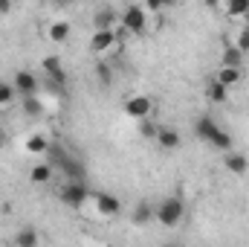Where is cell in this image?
I'll return each mask as SVG.
<instances>
[{"label": "cell", "instance_id": "44dd1931", "mask_svg": "<svg viewBox=\"0 0 249 247\" xmlns=\"http://www.w3.org/2000/svg\"><path fill=\"white\" fill-rule=\"evenodd\" d=\"M15 245L18 247H35L38 245V233H35L32 227H23V230L15 236Z\"/></svg>", "mask_w": 249, "mask_h": 247}, {"label": "cell", "instance_id": "5b68a950", "mask_svg": "<svg viewBox=\"0 0 249 247\" xmlns=\"http://www.w3.org/2000/svg\"><path fill=\"white\" fill-rule=\"evenodd\" d=\"M119 38H116V29H96L93 38H90V50L96 56H107L110 50H116Z\"/></svg>", "mask_w": 249, "mask_h": 247}, {"label": "cell", "instance_id": "ffe728a7", "mask_svg": "<svg viewBox=\"0 0 249 247\" xmlns=\"http://www.w3.org/2000/svg\"><path fill=\"white\" fill-rule=\"evenodd\" d=\"M96 79H99L102 87H110V84H113V67L107 62H99L96 64Z\"/></svg>", "mask_w": 249, "mask_h": 247}, {"label": "cell", "instance_id": "277c9868", "mask_svg": "<svg viewBox=\"0 0 249 247\" xmlns=\"http://www.w3.org/2000/svg\"><path fill=\"white\" fill-rule=\"evenodd\" d=\"M122 26L127 32H133V35H142L148 29V12L142 6H127L122 15Z\"/></svg>", "mask_w": 249, "mask_h": 247}, {"label": "cell", "instance_id": "d4e9b609", "mask_svg": "<svg viewBox=\"0 0 249 247\" xmlns=\"http://www.w3.org/2000/svg\"><path fill=\"white\" fill-rule=\"evenodd\" d=\"M157 131H160V125H154L148 117H145V120H139V134H142L145 140H157Z\"/></svg>", "mask_w": 249, "mask_h": 247}, {"label": "cell", "instance_id": "484cf974", "mask_svg": "<svg viewBox=\"0 0 249 247\" xmlns=\"http://www.w3.org/2000/svg\"><path fill=\"white\" fill-rule=\"evenodd\" d=\"M235 47H238V50H241L244 56L249 53V26H247V29H241V35L235 38Z\"/></svg>", "mask_w": 249, "mask_h": 247}, {"label": "cell", "instance_id": "d6986e66", "mask_svg": "<svg viewBox=\"0 0 249 247\" xmlns=\"http://www.w3.org/2000/svg\"><path fill=\"white\" fill-rule=\"evenodd\" d=\"M50 38H53L55 44H64V41L70 38V23H67V21H55V23L50 26Z\"/></svg>", "mask_w": 249, "mask_h": 247}, {"label": "cell", "instance_id": "9a60e30c", "mask_svg": "<svg viewBox=\"0 0 249 247\" xmlns=\"http://www.w3.org/2000/svg\"><path fill=\"white\" fill-rule=\"evenodd\" d=\"M226 15L229 18H235V21H241V18H249V0H226Z\"/></svg>", "mask_w": 249, "mask_h": 247}, {"label": "cell", "instance_id": "7c38bea8", "mask_svg": "<svg viewBox=\"0 0 249 247\" xmlns=\"http://www.w3.org/2000/svg\"><path fill=\"white\" fill-rule=\"evenodd\" d=\"M41 67H44V73H47V79H50L53 84H64V82H67V76H64V70H61V59H58V56H47V59L41 62Z\"/></svg>", "mask_w": 249, "mask_h": 247}, {"label": "cell", "instance_id": "83f0119b", "mask_svg": "<svg viewBox=\"0 0 249 247\" xmlns=\"http://www.w3.org/2000/svg\"><path fill=\"white\" fill-rule=\"evenodd\" d=\"M206 6H212V9H220V6H226V0H206Z\"/></svg>", "mask_w": 249, "mask_h": 247}, {"label": "cell", "instance_id": "3957f363", "mask_svg": "<svg viewBox=\"0 0 249 247\" xmlns=\"http://www.w3.org/2000/svg\"><path fill=\"white\" fill-rule=\"evenodd\" d=\"M87 201H90V192H87V186L81 184V181H67V184H64V189H61V204L64 206L81 209Z\"/></svg>", "mask_w": 249, "mask_h": 247}, {"label": "cell", "instance_id": "1f68e13d", "mask_svg": "<svg viewBox=\"0 0 249 247\" xmlns=\"http://www.w3.org/2000/svg\"><path fill=\"white\" fill-rule=\"evenodd\" d=\"M247 21H249V18H247Z\"/></svg>", "mask_w": 249, "mask_h": 247}, {"label": "cell", "instance_id": "8fae6325", "mask_svg": "<svg viewBox=\"0 0 249 247\" xmlns=\"http://www.w3.org/2000/svg\"><path fill=\"white\" fill-rule=\"evenodd\" d=\"M223 163H226V169H229L232 175H238V178L247 175V169H249V160L241 154V151H232V148L223 151Z\"/></svg>", "mask_w": 249, "mask_h": 247}, {"label": "cell", "instance_id": "e0dca14e", "mask_svg": "<svg viewBox=\"0 0 249 247\" xmlns=\"http://www.w3.org/2000/svg\"><path fill=\"white\" fill-rule=\"evenodd\" d=\"M26 151H29V154H47V151H50V143H47V137H41V134H32V137L26 140Z\"/></svg>", "mask_w": 249, "mask_h": 247}, {"label": "cell", "instance_id": "7402d4cb", "mask_svg": "<svg viewBox=\"0 0 249 247\" xmlns=\"http://www.w3.org/2000/svg\"><path fill=\"white\" fill-rule=\"evenodd\" d=\"M223 64H229V67H241V62H244V53L235 47V44H229L226 50H223V59H220Z\"/></svg>", "mask_w": 249, "mask_h": 247}, {"label": "cell", "instance_id": "ba28073f", "mask_svg": "<svg viewBox=\"0 0 249 247\" xmlns=\"http://www.w3.org/2000/svg\"><path fill=\"white\" fill-rule=\"evenodd\" d=\"M93 198H96V209H99L102 215L113 218V215H119V212H122V201H119L113 192H96Z\"/></svg>", "mask_w": 249, "mask_h": 247}, {"label": "cell", "instance_id": "8992f818", "mask_svg": "<svg viewBox=\"0 0 249 247\" xmlns=\"http://www.w3.org/2000/svg\"><path fill=\"white\" fill-rule=\"evenodd\" d=\"M124 117H130V120H145V117H151V108H154V102H151V96H127L124 99Z\"/></svg>", "mask_w": 249, "mask_h": 247}, {"label": "cell", "instance_id": "4fadbf2b", "mask_svg": "<svg viewBox=\"0 0 249 247\" xmlns=\"http://www.w3.org/2000/svg\"><path fill=\"white\" fill-rule=\"evenodd\" d=\"M157 143H160V148L174 151V148H180V131H174V128H160V131H157Z\"/></svg>", "mask_w": 249, "mask_h": 247}, {"label": "cell", "instance_id": "2e32d148", "mask_svg": "<svg viewBox=\"0 0 249 247\" xmlns=\"http://www.w3.org/2000/svg\"><path fill=\"white\" fill-rule=\"evenodd\" d=\"M226 93H229V87H223L220 82H209L206 84V96H209V102H214V105H220V102H226Z\"/></svg>", "mask_w": 249, "mask_h": 247}, {"label": "cell", "instance_id": "5bb4252c", "mask_svg": "<svg viewBox=\"0 0 249 247\" xmlns=\"http://www.w3.org/2000/svg\"><path fill=\"white\" fill-rule=\"evenodd\" d=\"M29 178H32V184H38V186L50 184V181L55 178V166H53V163H38V166H32Z\"/></svg>", "mask_w": 249, "mask_h": 247}, {"label": "cell", "instance_id": "52a82bcc", "mask_svg": "<svg viewBox=\"0 0 249 247\" xmlns=\"http://www.w3.org/2000/svg\"><path fill=\"white\" fill-rule=\"evenodd\" d=\"M12 84H15V90H18L20 96H35V93L41 90L38 76H35V73H29V70H18V73H15V79H12Z\"/></svg>", "mask_w": 249, "mask_h": 247}, {"label": "cell", "instance_id": "6da1fadb", "mask_svg": "<svg viewBox=\"0 0 249 247\" xmlns=\"http://www.w3.org/2000/svg\"><path fill=\"white\" fill-rule=\"evenodd\" d=\"M194 134L200 137V140H206L209 145H214L217 151H229L235 143H232V137L220 128V125L214 123L212 117H200L197 123H194Z\"/></svg>", "mask_w": 249, "mask_h": 247}, {"label": "cell", "instance_id": "f546056e", "mask_svg": "<svg viewBox=\"0 0 249 247\" xmlns=\"http://www.w3.org/2000/svg\"><path fill=\"white\" fill-rule=\"evenodd\" d=\"M6 140H9V134H6V131H3V128H0V148H3V145H6Z\"/></svg>", "mask_w": 249, "mask_h": 247}, {"label": "cell", "instance_id": "ac0fdd59", "mask_svg": "<svg viewBox=\"0 0 249 247\" xmlns=\"http://www.w3.org/2000/svg\"><path fill=\"white\" fill-rule=\"evenodd\" d=\"M23 114L26 117H41L44 114V102L38 99V93L35 96H23Z\"/></svg>", "mask_w": 249, "mask_h": 247}, {"label": "cell", "instance_id": "9c48e42d", "mask_svg": "<svg viewBox=\"0 0 249 247\" xmlns=\"http://www.w3.org/2000/svg\"><path fill=\"white\" fill-rule=\"evenodd\" d=\"M154 215H157V206H151L148 201H139L133 206V212H130V224L133 227H148L154 221Z\"/></svg>", "mask_w": 249, "mask_h": 247}, {"label": "cell", "instance_id": "4316f807", "mask_svg": "<svg viewBox=\"0 0 249 247\" xmlns=\"http://www.w3.org/2000/svg\"><path fill=\"white\" fill-rule=\"evenodd\" d=\"M177 0H148V9L151 12H162V9H171Z\"/></svg>", "mask_w": 249, "mask_h": 247}, {"label": "cell", "instance_id": "f1b7e54d", "mask_svg": "<svg viewBox=\"0 0 249 247\" xmlns=\"http://www.w3.org/2000/svg\"><path fill=\"white\" fill-rule=\"evenodd\" d=\"M9 6H12V0H0V12H9Z\"/></svg>", "mask_w": 249, "mask_h": 247}, {"label": "cell", "instance_id": "cb8c5ba5", "mask_svg": "<svg viewBox=\"0 0 249 247\" xmlns=\"http://www.w3.org/2000/svg\"><path fill=\"white\" fill-rule=\"evenodd\" d=\"M15 96H18L15 84H12V82H0V105H12Z\"/></svg>", "mask_w": 249, "mask_h": 247}, {"label": "cell", "instance_id": "7a4b0ae2", "mask_svg": "<svg viewBox=\"0 0 249 247\" xmlns=\"http://www.w3.org/2000/svg\"><path fill=\"white\" fill-rule=\"evenodd\" d=\"M183 215H186V204H183V198L171 195V198L160 201L154 221H157V224H162V227H177V224L183 221Z\"/></svg>", "mask_w": 249, "mask_h": 247}, {"label": "cell", "instance_id": "603a6c76", "mask_svg": "<svg viewBox=\"0 0 249 247\" xmlns=\"http://www.w3.org/2000/svg\"><path fill=\"white\" fill-rule=\"evenodd\" d=\"M113 21H116V18H113V12H107V9L93 15V26H96V29H113Z\"/></svg>", "mask_w": 249, "mask_h": 247}, {"label": "cell", "instance_id": "30bf717a", "mask_svg": "<svg viewBox=\"0 0 249 247\" xmlns=\"http://www.w3.org/2000/svg\"><path fill=\"white\" fill-rule=\"evenodd\" d=\"M241 79H244V70L241 67H229V64H220L217 73H214V82H220L223 87H235V84H241Z\"/></svg>", "mask_w": 249, "mask_h": 247}, {"label": "cell", "instance_id": "4dcf8cb0", "mask_svg": "<svg viewBox=\"0 0 249 247\" xmlns=\"http://www.w3.org/2000/svg\"><path fill=\"white\" fill-rule=\"evenodd\" d=\"M50 3H55V6H64V3H70V0H50Z\"/></svg>", "mask_w": 249, "mask_h": 247}]
</instances>
